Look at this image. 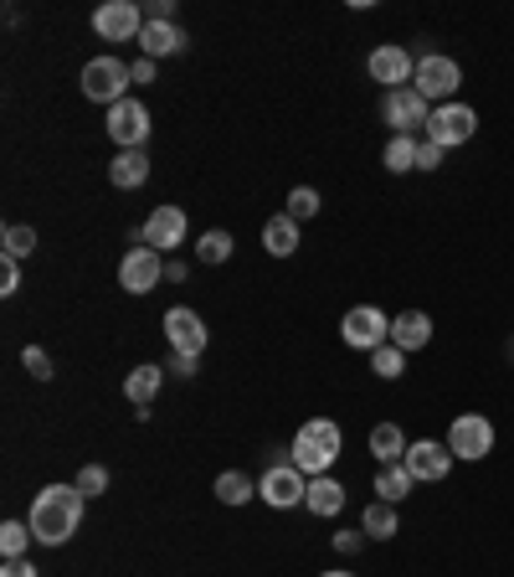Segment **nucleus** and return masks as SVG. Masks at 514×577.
I'll return each mask as SVG.
<instances>
[{
    "mask_svg": "<svg viewBox=\"0 0 514 577\" xmlns=\"http://www.w3.org/2000/svg\"><path fill=\"white\" fill-rule=\"evenodd\" d=\"M160 279H165V258H160L155 248H129V253L119 258V288H124V294H150Z\"/></svg>",
    "mask_w": 514,
    "mask_h": 577,
    "instance_id": "obj_13",
    "label": "nucleus"
},
{
    "mask_svg": "<svg viewBox=\"0 0 514 577\" xmlns=\"http://www.w3.org/2000/svg\"><path fill=\"white\" fill-rule=\"evenodd\" d=\"M186 242V211L181 207H155L150 211V222H144V248H155V253H171Z\"/></svg>",
    "mask_w": 514,
    "mask_h": 577,
    "instance_id": "obj_16",
    "label": "nucleus"
},
{
    "mask_svg": "<svg viewBox=\"0 0 514 577\" xmlns=\"http://www.w3.org/2000/svg\"><path fill=\"white\" fill-rule=\"evenodd\" d=\"M356 546H360V531H340V536H335V552H345V557H350Z\"/></svg>",
    "mask_w": 514,
    "mask_h": 577,
    "instance_id": "obj_39",
    "label": "nucleus"
},
{
    "mask_svg": "<svg viewBox=\"0 0 514 577\" xmlns=\"http://www.w3.org/2000/svg\"><path fill=\"white\" fill-rule=\"evenodd\" d=\"M360 531H365V536H375V542L396 536V505H386V500L365 505V511H360Z\"/></svg>",
    "mask_w": 514,
    "mask_h": 577,
    "instance_id": "obj_25",
    "label": "nucleus"
},
{
    "mask_svg": "<svg viewBox=\"0 0 514 577\" xmlns=\"http://www.w3.org/2000/svg\"><path fill=\"white\" fill-rule=\"evenodd\" d=\"M196 258H201V263H227V258H232V232H221V227L201 232V238H196Z\"/></svg>",
    "mask_w": 514,
    "mask_h": 577,
    "instance_id": "obj_30",
    "label": "nucleus"
},
{
    "mask_svg": "<svg viewBox=\"0 0 514 577\" xmlns=\"http://www.w3.org/2000/svg\"><path fill=\"white\" fill-rule=\"evenodd\" d=\"M258 496H263L273 511H294V505H304V496H309V480H304V469L288 459V465L267 469L263 485H258Z\"/></svg>",
    "mask_w": 514,
    "mask_h": 577,
    "instance_id": "obj_9",
    "label": "nucleus"
},
{
    "mask_svg": "<svg viewBox=\"0 0 514 577\" xmlns=\"http://www.w3.org/2000/svg\"><path fill=\"white\" fill-rule=\"evenodd\" d=\"M83 526V490L78 485H47L32 500V536L42 546L73 542V531Z\"/></svg>",
    "mask_w": 514,
    "mask_h": 577,
    "instance_id": "obj_1",
    "label": "nucleus"
},
{
    "mask_svg": "<svg viewBox=\"0 0 514 577\" xmlns=\"http://www.w3.org/2000/svg\"><path fill=\"white\" fill-rule=\"evenodd\" d=\"M252 496H258V485H252L242 469H227V475H217V500H221V505H248Z\"/></svg>",
    "mask_w": 514,
    "mask_h": 577,
    "instance_id": "obj_26",
    "label": "nucleus"
},
{
    "mask_svg": "<svg viewBox=\"0 0 514 577\" xmlns=\"http://www.w3.org/2000/svg\"><path fill=\"white\" fill-rule=\"evenodd\" d=\"M319 577H350V573H319Z\"/></svg>",
    "mask_w": 514,
    "mask_h": 577,
    "instance_id": "obj_41",
    "label": "nucleus"
},
{
    "mask_svg": "<svg viewBox=\"0 0 514 577\" xmlns=\"http://www.w3.org/2000/svg\"><path fill=\"white\" fill-rule=\"evenodd\" d=\"M171 371L175 377H196V371H201V356H175Z\"/></svg>",
    "mask_w": 514,
    "mask_h": 577,
    "instance_id": "obj_38",
    "label": "nucleus"
},
{
    "mask_svg": "<svg viewBox=\"0 0 514 577\" xmlns=\"http://www.w3.org/2000/svg\"><path fill=\"white\" fill-rule=\"evenodd\" d=\"M263 248H267L273 258H294V253H298V222L288 217V211L267 217V227H263Z\"/></svg>",
    "mask_w": 514,
    "mask_h": 577,
    "instance_id": "obj_21",
    "label": "nucleus"
},
{
    "mask_svg": "<svg viewBox=\"0 0 514 577\" xmlns=\"http://www.w3.org/2000/svg\"><path fill=\"white\" fill-rule=\"evenodd\" d=\"M402 465L412 469V480H422V485H442V480L452 475V449H442L437 438H417V444L406 449Z\"/></svg>",
    "mask_w": 514,
    "mask_h": 577,
    "instance_id": "obj_14",
    "label": "nucleus"
},
{
    "mask_svg": "<svg viewBox=\"0 0 514 577\" xmlns=\"http://www.w3.org/2000/svg\"><path fill=\"white\" fill-rule=\"evenodd\" d=\"M437 165H442V144L417 140V171H437Z\"/></svg>",
    "mask_w": 514,
    "mask_h": 577,
    "instance_id": "obj_35",
    "label": "nucleus"
},
{
    "mask_svg": "<svg viewBox=\"0 0 514 577\" xmlns=\"http://www.w3.org/2000/svg\"><path fill=\"white\" fill-rule=\"evenodd\" d=\"M109 181L119 192H140L144 181H150V155H144V150H119L109 165Z\"/></svg>",
    "mask_w": 514,
    "mask_h": 577,
    "instance_id": "obj_19",
    "label": "nucleus"
},
{
    "mask_svg": "<svg viewBox=\"0 0 514 577\" xmlns=\"http://www.w3.org/2000/svg\"><path fill=\"white\" fill-rule=\"evenodd\" d=\"M510 361H514V340H510Z\"/></svg>",
    "mask_w": 514,
    "mask_h": 577,
    "instance_id": "obj_42",
    "label": "nucleus"
},
{
    "mask_svg": "<svg viewBox=\"0 0 514 577\" xmlns=\"http://www.w3.org/2000/svg\"><path fill=\"white\" fill-rule=\"evenodd\" d=\"M319 207H325V202H319V192H314V186H294V192H288V217H294V222H309V217H319Z\"/></svg>",
    "mask_w": 514,
    "mask_h": 577,
    "instance_id": "obj_32",
    "label": "nucleus"
},
{
    "mask_svg": "<svg viewBox=\"0 0 514 577\" xmlns=\"http://www.w3.org/2000/svg\"><path fill=\"white\" fill-rule=\"evenodd\" d=\"M381 161H386V171H396V176H402V171H417V140H412V134H391Z\"/></svg>",
    "mask_w": 514,
    "mask_h": 577,
    "instance_id": "obj_28",
    "label": "nucleus"
},
{
    "mask_svg": "<svg viewBox=\"0 0 514 577\" xmlns=\"http://www.w3.org/2000/svg\"><path fill=\"white\" fill-rule=\"evenodd\" d=\"M304 505H309L314 515H340L345 511V485L335 480V475H319V480H309V496H304Z\"/></svg>",
    "mask_w": 514,
    "mask_h": 577,
    "instance_id": "obj_23",
    "label": "nucleus"
},
{
    "mask_svg": "<svg viewBox=\"0 0 514 577\" xmlns=\"http://www.w3.org/2000/svg\"><path fill=\"white\" fill-rule=\"evenodd\" d=\"M0 248H6V258H11V263H21V258H32V253H36V227L11 222L6 232H0Z\"/></svg>",
    "mask_w": 514,
    "mask_h": 577,
    "instance_id": "obj_27",
    "label": "nucleus"
},
{
    "mask_svg": "<svg viewBox=\"0 0 514 577\" xmlns=\"http://www.w3.org/2000/svg\"><path fill=\"white\" fill-rule=\"evenodd\" d=\"M433 340V315L427 309H402L396 320H391V346L396 351H422Z\"/></svg>",
    "mask_w": 514,
    "mask_h": 577,
    "instance_id": "obj_17",
    "label": "nucleus"
},
{
    "mask_svg": "<svg viewBox=\"0 0 514 577\" xmlns=\"http://www.w3.org/2000/svg\"><path fill=\"white\" fill-rule=\"evenodd\" d=\"M371 371L381 377V382H396V377H406V351H396V346H381V351H371Z\"/></svg>",
    "mask_w": 514,
    "mask_h": 577,
    "instance_id": "obj_31",
    "label": "nucleus"
},
{
    "mask_svg": "<svg viewBox=\"0 0 514 577\" xmlns=\"http://www.w3.org/2000/svg\"><path fill=\"white\" fill-rule=\"evenodd\" d=\"M160 387H165V367H155V361H150V367H134L124 377V398L134 402V407H150V402L160 398Z\"/></svg>",
    "mask_w": 514,
    "mask_h": 577,
    "instance_id": "obj_20",
    "label": "nucleus"
},
{
    "mask_svg": "<svg viewBox=\"0 0 514 577\" xmlns=\"http://www.w3.org/2000/svg\"><path fill=\"white\" fill-rule=\"evenodd\" d=\"M181 47H186V32H181L175 21H144L140 52L150 57V63H160V57H175Z\"/></svg>",
    "mask_w": 514,
    "mask_h": 577,
    "instance_id": "obj_18",
    "label": "nucleus"
},
{
    "mask_svg": "<svg viewBox=\"0 0 514 577\" xmlns=\"http://www.w3.org/2000/svg\"><path fill=\"white\" fill-rule=\"evenodd\" d=\"M340 340L350 346V351H381L391 340V320L381 315L375 305H356V309H345V320H340Z\"/></svg>",
    "mask_w": 514,
    "mask_h": 577,
    "instance_id": "obj_6",
    "label": "nucleus"
},
{
    "mask_svg": "<svg viewBox=\"0 0 514 577\" xmlns=\"http://www.w3.org/2000/svg\"><path fill=\"white\" fill-rule=\"evenodd\" d=\"M94 32L103 42H140L144 32V11L134 0H109V6H98L94 11Z\"/></svg>",
    "mask_w": 514,
    "mask_h": 577,
    "instance_id": "obj_11",
    "label": "nucleus"
},
{
    "mask_svg": "<svg viewBox=\"0 0 514 577\" xmlns=\"http://www.w3.org/2000/svg\"><path fill=\"white\" fill-rule=\"evenodd\" d=\"M365 73L391 94V88H406V83L417 78V57H412L402 42H386V47H375L371 57H365Z\"/></svg>",
    "mask_w": 514,
    "mask_h": 577,
    "instance_id": "obj_10",
    "label": "nucleus"
},
{
    "mask_svg": "<svg viewBox=\"0 0 514 577\" xmlns=\"http://www.w3.org/2000/svg\"><path fill=\"white\" fill-rule=\"evenodd\" d=\"M21 367L32 371L36 382H47V377H52V356L42 351V346H26V351H21Z\"/></svg>",
    "mask_w": 514,
    "mask_h": 577,
    "instance_id": "obj_34",
    "label": "nucleus"
},
{
    "mask_svg": "<svg viewBox=\"0 0 514 577\" xmlns=\"http://www.w3.org/2000/svg\"><path fill=\"white\" fill-rule=\"evenodd\" d=\"M17 288H21V263L6 258V263H0V294H17Z\"/></svg>",
    "mask_w": 514,
    "mask_h": 577,
    "instance_id": "obj_36",
    "label": "nucleus"
},
{
    "mask_svg": "<svg viewBox=\"0 0 514 577\" xmlns=\"http://www.w3.org/2000/svg\"><path fill=\"white\" fill-rule=\"evenodd\" d=\"M165 340H171L175 356H201L206 351V320L196 309L175 305L171 315H165Z\"/></svg>",
    "mask_w": 514,
    "mask_h": 577,
    "instance_id": "obj_15",
    "label": "nucleus"
},
{
    "mask_svg": "<svg viewBox=\"0 0 514 577\" xmlns=\"http://www.w3.org/2000/svg\"><path fill=\"white\" fill-rule=\"evenodd\" d=\"M0 577H42V573H36L26 557H17V562H6V567H0Z\"/></svg>",
    "mask_w": 514,
    "mask_h": 577,
    "instance_id": "obj_37",
    "label": "nucleus"
},
{
    "mask_svg": "<svg viewBox=\"0 0 514 577\" xmlns=\"http://www.w3.org/2000/svg\"><path fill=\"white\" fill-rule=\"evenodd\" d=\"M381 113H386L391 134H412V129H427V119H433V104L406 83V88H391L386 98H381Z\"/></svg>",
    "mask_w": 514,
    "mask_h": 577,
    "instance_id": "obj_8",
    "label": "nucleus"
},
{
    "mask_svg": "<svg viewBox=\"0 0 514 577\" xmlns=\"http://www.w3.org/2000/svg\"><path fill=\"white\" fill-rule=\"evenodd\" d=\"M150 109H144L140 98H124V104H113L109 109V140L119 144V150H144V140H150Z\"/></svg>",
    "mask_w": 514,
    "mask_h": 577,
    "instance_id": "obj_12",
    "label": "nucleus"
},
{
    "mask_svg": "<svg viewBox=\"0 0 514 577\" xmlns=\"http://www.w3.org/2000/svg\"><path fill=\"white\" fill-rule=\"evenodd\" d=\"M479 134V113L468 109V104H437L433 109V119H427V140L433 144H442V150H452V144H468Z\"/></svg>",
    "mask_w": 514,
    "mask_h": 577,
    "instance_id": "obj_7",
    "label": "nucleus"
},
{
    "mask_svg": "<svg viewBox=\"0 0 514 577\" xmlns=\"http://www.w3.org/2000/svg\"><path fill=\"white\" fill-rule=\"evenodd\" d=\"M412 88H417L427 104H452V94L463 88V67L452 63V57H442V52H427V57H417Z\"/></svg>",
    "mask_w": 514,
    "mask_h": 577,
    "instance_id": "obj_3",
    "label": "nucleus"
},
{
    "mask_svg": "<svg viewBox=\"0 0 514 577\" xmlns=\"http://www.w3.org/2000/svg\"><path fill=\"white\" fill-rule=\"evenodd\" d=\"M32 542H36L32 521H6V526H0V552H6V562L26 557V546H32Z\"/></svg>",
    "mask_w": 514,
    "mask_h": 577,
    "instance_id": "obj_29",
    "label": "nucleus"
},
{
    "mask_svg": "<svg viewBox=\"0 0 514 577\" xmlns=\"http://www.w3.org/2000/svg\"><path fill=\"white\" fill-rule=\"evenodd\" d=\"M412 469L406 465H381V475H375V496L386 500V505H402L406 496H412Z\"/></svg>",
    "mask_w": 514,
    "mask_h": 577,
    "instance_id": "obj_24",
    "label": "nucleus"
},
{
    "mask_svg": "<svg viewBox=\"0 0 514 577\" xmlns=\"http://www.w3.org/2000/svg\"><path fill=\"white\" fill-rule=\"evenodd\" d=\"M73 485L83 490V500H88V496H103V490H109V469H103V465H83Z\"/></svg>",
    "mask_w": 514,
    "mask_h": 577,
    "instance_id": "obj_33",
    "label": "nucleus"
},
{
    "mask_svg": "<svg viewBox=\"0 0 514 577\" xmlns=\"http://www.w3.org/2000/svg\"><path fill=\"white\" fill-rule=\"evenodd\" d=\"M406 449H412V438H406L396 423H375L371 428V454L381 459V465H402Z\"/></svg>",
    "mask_w": 514,
    "mask_h": 577,
    "instance_id": "obj_22",
    "label": "nucleus"
},
{
    "mask_svg": "<svg viewBox=\"0 0 514 577\" xmlns=\"http://www.w3.org/2000/svg\"><path fill=\"white\" fill-rule=\"evenodd\" d=\"M448 449H452V459H468V465L489 459L494 454V423L483 413H458L448 428Z\"/></svg>",
    "mask_w": 514,
    "mask_h": 577,
    "instance_id": "obj_5",
    "label": "nucleus"
},
{
    "mask_svg": "<svg viewBox=\"0 0 514 577\" xmlns=\"http://www.w3.org/2000/svg\"><path fill=\"white\" fill-rule=\"evenodd\" d=\"M134 83H155V63L144 57V63H134Z\"/></svg>",
    "mask_w": 514,
    "mask_h": 577,
    "instance_id": "obj_40",
    "label": "nucleus"
},
{
    "mask_svg": "<svg viewBox=\"0 0 514 577\" xmlns=\"http://www.w3.org/2000/svg\"><path fill=\"white\" fill-rule=\"evenodd\" d=\"M134 83V67L119 63V57H94V63L83 67V94L94 98V104H124V88Z\"/></svg>",
    "mask_w": 514,
    "mask_h": 577,
    "instance_id": "obj_4",
    "label": "nucleus"
},
{
    "mask_svg": "<svg viewBox=\"0 0 514 577\" xmlns=\"http://www.w3.org/2000/svg\"><path fill=\"white\" fill-rule=\"evenodd\" d=\"M340 423H329V417H309L304 428L294 433V449H288V459H294L309 480H319V475H329L335 469V459H340Z\"/></svg>",
    "mask_w": 514,
    "mask_h": 577,
    "instance_id": "obj_2",
    "label": "nucleus"
}]
</instances>
